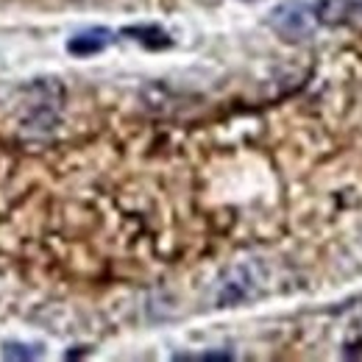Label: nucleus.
I'll list each match as a JSON object with an SVG mask.
<instances>
[{
    "instance_id": "nucleus-1",
    "label": "nucleus",
    "mask_w": 362,
    "mask_h": 362,
    "mask_svg": "<svg viewBox=\"0 0 362 362\" xmlns=\"http://www.w3.org/2000/svg\"><path fill=\"white\" fill-rule=\"evenodd\" d=\"M268 25L284 42H304L315 34L320 23L315 17V6H307L301 0H284V3L271 8Z\"/></svg>"
},
{
    "instance_id": "nucleus-2",
    "label": "nucleus",
    "mask_w": 362,
    "mask_h": 362,
    "mask_svg": "<svg viewBox=\"0 0 362 362\" xmlns=\"http://www.w3.org/2000/svg\"><path fill=\"white\" fill-rule=\"evenodd\" d=\"M254 293V279L251 271L243 265V268H234L226 279L221 281V293H218V304L221 307H234L240 301H245L248 296Z\"/></svg>"
},
{
    "instance_id": "nucleus-3",
    "label": "nucleus",
    "mask_w": 362,
    "mask_h": 362,
    "mask_svg": "<svg viewBox=\"0 0 362 362\" xmlns=\"http://www.w3.org/2000/svg\"><path fill=\"white\" fill-rule=\"evenodd\" d=\"M109 42H112V31L109 28H87V31L70 37L67 50L73 56H92V53H100Z\"/></svg>"
},
{
    "instance_id": "nucleus-4",
    "label": "nucleus",
    "mask_w": 362,
    "mask_h": 362,
    "mask_svg": "<svg viewBox=\"0 0 362 362\" xmlns=\"http://www.w3.org/2000/svg\"><path fill=\"white\" fill-rule=\"evenodd\" d=\"M357 0H320L315 6V17L320 25H343L351 20Z\"/></svg>"
},
{
    "instance_id": "nucleus-5",
    "label": "nucleus",
    "mask_w": 362,
    "mask_h": 362,
    "mask_svg": "<svg viewBox=\"0 0 362 362\" xmlns=\"http://www.w3.org/2000/svg\"><path fill=\"white\" fill-rule=\"evenodd\" d=\"M123 37L134 40L139 45L151 47V50H162V47L173 45V40L168 37V31H162L159 25H129V28H123Z\"/></svg>"
},
{
    "instance_id": "nucleus-6",
    "label": "nucleus",
    "mask_w": 362,
    "mask_h": 362,
    "mask_svg": "<svg viewBox=\"0 0 362 362\" xmlns=\"http://www.w3.org/2000/svg\"><path fill=\"white\" fill-rule=\"evenodd\" d=\"M3 357H6V360H37V357H40V351H34L31 346L6 343V346H3Z\"/></svg>"
}]
</instances>
